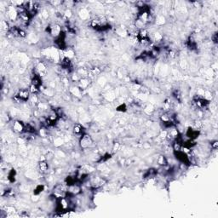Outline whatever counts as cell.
I'll return each instance as SVG.
<instances>
[{"label": "cell", "instance_id": "obj_9", "mask_svg": "<svg viewBox=\"0 0 218 218\" xmlns=\"http://www.w3.org/2000/svg\"><path fill=\"white\" fill-rule=\"evenodd\" d=\"M73 132L74 135H79L80 138H81V136L84 134L83 126L80 124H75L73 127Z\"/></svg>", "mask_w": 218, "mask_h": 218}, {"label": "cell", "instance_id": "obj_16", "mask_svg": "<svg viewBox=\"0 0 218 218\" xmlns=\"http://www.w3.org/2000/svg\"><path fill=\"white\" fill-rule=\"evenodd\" d=\"M157 162H158V164L160 166H165L167 164H168V160H167V158H165V156L164 155L159 156L158 158V159H157Z\"/></svg>", "mask_w": 218, "mask_h": 218}, {"label": "cell", "instance_id": "obj_12", "mask_svg": "<svg viewBox=\"0 0 218 218\" xmlns=\"http://www.w3.org/2000/svg\"><path fill=\"white\" fill-rule=\"evenodd\" d=\"M39 169L41 173H46L49 170V164L46 160H41L39 163Z\"/></svg>", "mask_w": 218, "mask_h": 218}, {"label": "cell", "instance_id": "obj_3", "mask_svg": "<svg viewBox=\"0 0 218 218\" xmlns=\"http://www.w3.org/2000/svg\"><path fill=\"white\" fill-rule=\"evenodd\" d=\"M62 32V27L57 24H55V25H52V26L49 27V33L55 39L59 37Z\"/></svg>", "mask_w": 218, "mask_h": 218}, {"label": "cell", "instance_id": "obj_4", "mask_svg": "<svg viewBox=\"0 0 218 218\" xmlns=\"http://www.w3.org/2000/svg\"><path fill=\"white\" fill-rule=\"evenodd\" d=\"M82 189H81V186L78 183H75L73 185L68 186L67 187V193L73 196H76L78 194H79L81 193Z\"/></svg>", "mask_w": 218, "mask_h": 218}, {"label": "cell", "instance_id": "obj_1", "mask_svg": "<svg viewBox=\"0 0 218 218\" xmlns=\"http://www.w3.org/2000/svg\"><path fill=\"white\" fill-rule=\"evenodd\" d=\"M30 91L29 90H25V89H21L20 90L15 96V100H16L19 102H26L27 101H29L30 99Z\"/></svg>", "mask_w": 218, "mask_h": 218}, {"label": "cell", "instance_id": "obj_8", "mask_svg": "<svg viewBox=\"0 0 218 218\" xmlns=\"http://www.w3.org/2000/svg\"><path fill=\"white\" fill-rule=\"evenodd\" d=\"M36 71H37V74L39 75L40 77L42 76H44L45 73L47 72V69H46V66L44 65V63L43 62H39L37 67H36Z\"/></svg>", "mask_w": 218, "mask_h": 218}, {"label": "cell", "instance_id": "obj_21", "mask_svg": "<svg viewBox=\"0 0 218 218\" xmlns=\"http://www.w3.org/2000/svg\"><path fill=\"white\" fill-rule=\"evenodd\" d=\"M154 41L156 42H160L162 40V39H163L162 35L160 33H158V32H155L154 34Z\"/></svg>", "mask_w": 218, "mask_h": 218}, {"label": "cell", "instance_id": "obj_19", "mask_svg": "<svg viewBox=\"0 0 218 218\" xmlns=\"http://www.w3.org/2000/svg\"><path fill=\"white\" fill-rule=\"evenodd\" d=\"M128 107H127V105L125 103H121L119 106L117 107V111L118 112H122V113H125L127 111Z\"/></svg>", "mask_w": 218, "mask_h": 218}, {"label": "cell", "instance_id": "obj_5", "mask_svg": "<svg viewBox=\"0 0 218 218\" xmlns=\"http://www.w3.org/2000/svg\"><path fill=\"white\" fill-rule=\"evenodd\" d=\"M12 129L15 133H22L25 130V125L19 120H15L12 125Z\"/></svg>", "mask_w": 218, "mask_h": 218}, {"label": "cell", "instance_id": "obj_7", "mask_svg": "<svg viewBox=\"0 0 218 218\" xmlns=\"http://www.w3.org/2000/svg\"><path fill=\"white\" fill-rule=\"evenodd\" d=\"M61 66H62L63 69L67 70L69 72V70H71V68L73 67V64H72V62H71V59L68 58V57L64 56L62 59V61H61Z\"/></svg>", "mask_w": 218, "mask_h": 218}, {"label": "cell", "instance_id": "obj_17", "mask_svg": "<svg viewBox=\"0 0 218 218\" xmlns=\"http://www.w3.org/2000/svg\"><path fill=\"white\" fill-rule=\"evenodd\" d=\"M44 191V185L43 184H39V185H37L35 188H34V190H33V193L35 194V195H39V194H40L41 193H43Z\"/></svg>", "mask_w": 218, "mask_h": 218}, {"label": "cell", "instance_id": "obj_24", "mask_svg": "<svg viewBox=\"0 0 218 218\" xmlns=\"http://www.w3.org/2000/svg\"><path fill=\"white\" fill-rule=\"evenodd\" d=\"M119 147H120V145H119V143H115L114 146V151H118V148H119Z\"/></svg>", "mask_w": 218, "mask_h": 218}, {"label": "cell", "instance_id": "obj_22", "mask_svg": "<svg viewBox=\"0 0 218 218\" xmlns=\"http://www.w3.org/2000/svg\"><path fill=\"white\" fill-rule=\"evenodd\" d=\"M211 39H212V40H213V42H214L215 43H217V33L216 32L215 34H213L212 37H211Z\"/></svg>", "mask_w": 218, "mask_h": 218}, {"label": "cell", "instance_id": "obj_18", "mask_svg": "<svg viewBox=\"0 0 218 218\" xmlns=\"http://www.w3.org/2000/svg\"><path fill=\"white\" fill-rule=\"evenodd\" d=\"M70 91H71V93L73 94V95L78 96V97L81 96V95H82V90L79 87H73V88H71Z\"/></svg>", "mask_w": 218, "mask_h": 218}, {"label": "cell", "instance_id": "obj_14", "mask_svg": "<svg viewBox=\"0 0 218 218\" xmlns=\"http://www.w3.org/2000/svg\"><path fill=\"white\" fill-rule=\"evenodd\" d=\"M156 175H157V170H156L155 169H149V170H147L146 171L143 177H144L145 179H147V178H154V177H156Z\"/></svg>", "mask_w": 218, "mask_h": 218}, {"label": "cell", "instance_id": "obj_2", "mask_svg": "<svg viewBox=\"0 0 218 218\" xmlns=\"http://www.w3.org/2000/svg\"><path fill=\"white\" fill-rule=\"evenodd\" d=\"M79 143H80V147L83 149H87L89 147H90L92 144H93V140L91 138V136L88 134H83L80 140H79Z\"/></svg>", "mask_w": 218, "mask_h": 218}, {"label": "cell", "instance_id": "obj_11", "mask_svg": "<svg viewBox=\"0 0 218 218\" xmlns=\"http://www.w3.org/2000/svg\"><path fill=\"white\" fill-rule=\"evenodd\" d=\"M31 84H32V85H34V86H36V87H38V88L40 89L42 85L41 77H40L39 75H38L37 73L34 74V76L32 77V79L31 80Z\"/></svg>", "mask_w": 218, "mask_h": 218}, {"label": "cell", "instance_id": "obj_6", "mask_svg": "<svg viewBox=\"0 0 218 218\" xmlns=\"http://www.w3.org/2000/svg\"><path fill=\"white\" fill-rule=\"evenodd\" d=\"M198 135H199V130L193 129L192 127H189L186 131V136L188 139L194 140L195 138L198 137Z\"/></svg>", "mask_w": 218, "mask_h": 218}, {"label": "cell", "instance_id": "obj_13", "mask_svg": "<svg viewBox=\"0 0 218 218\" xmlns=\"http://www.w3.org/2000/svg\"><path fill=\"white\" fill-rule=\"evenodd\" d=\"M24 132L27 133V134H36L37 133V130L35 128V126H33L31 124H27L25 125V130Z\"/></svg>", "mask_w": 218, "mask_h": 218}, {"label": "cell", "instance_id": "obj_23", "mask_svg": "<svg viewBox=\"0 0 218 218\" xmlns=\"http://www.w3.org/2000/svg\"><path fill=\"white\" fill-rule=\"evenodd\" d=\"M217 147H218V142H217V141H215L213 143H211V147H212V148L217 149Z\"/></svg>", "mask_w": 218, "mask_h": 218}, {"label": "cell", "instance_id": "obj_20", "mask_svg": "<svg viewBox=\"0 0 218 218\" xmlns=\"http://www.w3.org/2000/svg\"><path fill=\"white\" fill-rule=\"evenodd\" d=\"M30 102H31L32 104H38L39 103V98H38V96H37V95H32L30 96Z\"/></svg>", "mask_w": 218, "mask_h": 218}, {"label": "cell", "instance_id": "obj_15", "mask_svg": "<svg viewBox=\"0 0 218 218\" xmlns=\"http://www.w3.org/2000/svg\"><path fill=\"white\" fill-rule=\"evenodd\" d=\"M15 177H16V171H15V170L12 169V170H11L9 171L7 178H8V180H9L10 182L14 183V182H15Z\"/></svg>", "mask_w": 218, "mask_h": 218}, {"label": "cell", "instance_id": "obj_10", "mask_svg": "<svg viewBox=\"0 0 218 218\" xmlns=\"http://www.w3.org/2000/svg\"><path fill=\"white\" fill-rule=\"evenodd\" d=\"M90 85V79L86 77H83L79 79V87L83 90H86Z\"/></svg>", "mask_w": 218, "mask_h": 218}]
</instances>
